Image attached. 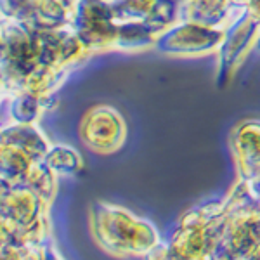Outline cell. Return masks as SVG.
I'll use <instances>...</instances> for the list:
<instances>
[{"instance_id":"8992f818","label":"cell","mask_w":260,"mask_h":260,"mask_svg":"<svg viewBox=\"0 0 260 260\" xmlns=\"http://www.w3.org/2000/svg\"><path fill=\"white\" fill-rule=\"evenodd\" d=\"M243 11H245L250 18H253L255 21L260 23V0H248V2L245 4V7H243Z\"/></svg>"},{"instance_id":"5b68a950","label":"cell","mask_w":260,"mask_h":260,"mask_svg":"<svg viewBox=\"0 0 260 260\" xmlns=\"http://www.w3.org/2000/svg\"><path fill=\"white\" fill-rule=\"evenodd\" d=\"M156 0H111L113 21L120 23H132V21H144L153 9Z\"/></svg>"},{"instance_id":"7a4b0ae2","label":"cell","mask_w":260,"mask_h":260,"mask_svg":"<svg viewBox=\"0 0 260 260\" xmlns=\"http://www.w3.org/2000/svg\"><path fill=\"white\" fill-rule=\"evenodd\" d=\"M224 30L180 21L156 37L154 47L170 56H203L219 49Z\"/></svg>"},{"instance_id":"52a82bcc","label":"cell","mask_w":260,"mask_h":260,"mask_svg":"<svg viewBox=\"0 0 260 260\" xmlns=\"http://www.w3.org/2000/svg\"><path fill=\"white\" fill-rule=\"evenodd\" d=\"M246 2H248V0H231V4H233L238 11H243V7H245Z\"/></svg>"},{"instance_id":"3957f363","label":"cell","mask_w":260,"mask_h":260,"mask_svg":"<svg viewBox=\"0 0 260 260\" xmlns=\"http://www.w3.org/2000/svg\"><path fill=\"white\" fill-rule=\"evenodd\" d=\"M233 146L241 177L245 180L257 179L260 175V121L245 120L236 125Z\"/></svg>"},{"instance_id":"6da1fadb","label":"cell","mask_w":260,"mask_h":260,"mask_svg":"<svg viewBox=\"0 0 260 260\" xmlns=\"http://www.w3.org/2000/svg\"><path fill=\"white\" fill-rule=\"evenodd\" d=\"M260 33V23L250 18L245 11H241L228 26L224 28L222 42L217 49L219 52V66H217V85L225 89L233 80L234 73L243 64L248 56L250 49L255 45Z\"/></svg>"},{"instance_id":"277c9868","label":"cell","mask_w":260,"mask_h":260,"mask_svg":"<svg viewBox=\"0 0 260 260\" xmlns=\"http://www.w3.org/2000/svg\"><path fill=\"white\" fill-rule=\"evenodd\" d=\"M177 6L179 18L182 21H192L219 30H224L241 12L231 0H179Z\"/></svg>"}]
</instances>
